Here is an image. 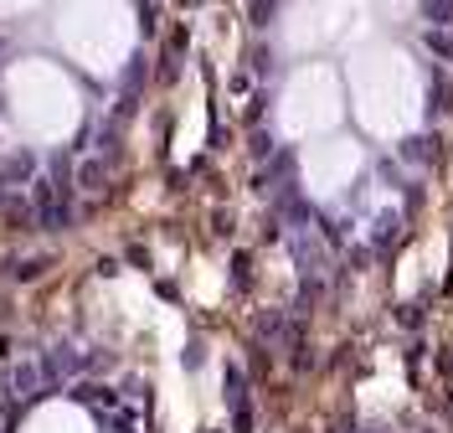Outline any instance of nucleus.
<instances>
[{
  "instance_id": "1",
  "label": "nucleus",
  "mask_w": 453,
  "mask_h": 433,
  "mask_svg": "<svg viewBox=\"0 0 453 433\" xmlns=\"http://www.w3.org/2000/svg\"><path fill=\"white\" fill-rule=\"evenodd\" d=\"M27 433H93L88 429V418L78 413V407H62V403H52V407H42L36 418L27 423Z\"/></svg>"
}]
</instances>
